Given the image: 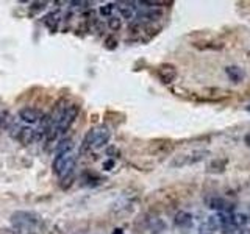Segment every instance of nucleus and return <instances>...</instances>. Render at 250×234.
Here are the masks:
<instances>
[{"label": "nucleus", "instance_id": "nucleus-8", "mask_svg": "<svg viewBox=\"0 0 250 234\" xmlns=\"http://www.w3.org/2000/svg\"><path fill=\"white\" fill-rule=\"evenodd\" d=\"M217 228H219L217 217L210 216V217H207V220L198 226V234H214Z\"/></svg>", "mask_w": 250, "mask_h": 234}, {"label": "nucleus", "instance_id": "nucleus-13", "mask_svg": "<svg viewBox=\"0 0 250 234\" xmlns=\"http://www.w3.org/2000/svg\"><path fill=\"white\" fill-rule=\"evenodd\" d=\"M72 148H73V141L71 138H64V139H61L60 142H58L55 153H56V156L69 155L72 152Z\"/></svg>", "mask_w": 250, "mask_h": 234}, {"label": "nucleus", "instance_id": "nucleus-7", "mask_svg": "<svg viewBox=\"0 0 250 234\" xmlns=\"http://www.w3.org/2000/svg\"><path fill=\"white\" fill-rule=\"evenodd\" d=\"M42 117V112L38 108L33 107H25L19 111V119L25 124H38Z\"/></svg>", "mask_w": 250, "mask_h": 234}, {"label": "nucleus", "instance_id": "nucleus-3", "mask_svg": "<svg viewBox=\"0 0 250 234\" xmlns=\"http://www.w3.org/2000/svg\"><path fill=\"white\" fill-rule=\"evenodd\" d=\"M78 112H80V107L78 105H68V107H66V109H64V112H63V116H61V119H60V122H58L56 125H55V134H63V133H66L71 128V125L75 122V119H77V116H78Z\"/></svg>", "mask_w": 250, "mask_h": 234}, {"label": "nucleus", "instance_id": "nucleus-18", "mask_svg": "<svg viewBox=\"0 0 250 234\" xmlns=\"http://www.w3.org/2000/svg\"><path fill=\"white\" fill-rule=\"evenodd\" d=\"M46 6H47V3H46V2H35V3H32L30 11H32L33 14H36L38 11H42L44 8H46Z\"/></svg>", "mask_w": 250, "mask_h": 234}, {"label": "nucleus", "instance_id": "nucleus-25", "mask_svg": "<svg viewBox=\"0 0 250 234\" xmlns=\"http://www.w3.org/2000/svg\"><path fill=\"white\" fill-rule=\"evenodd\" d=\"M113 234H124V230H121V228H116V230L113 231Z\"/></svg>", "mask_w": 250, "mask_h": 234}, {"label": "nucleus", "instance_id": "nucleus-1", "mask_svg": "<svg viewBox=\"0 0 250 234\" xmlns=\"http://www.w3.org/2000/svg\"><path fill=\"white\" fill-rule=\"evenodd\" d=\"M109 139H111V131L107 126H92L89 131L85 134V139L82 142V153L89 152L91 148H102L105 147Z\"/></svg>", "mask_w": 250, "mask_h": 234}, {"label": "nucleus", "instance_id": "nucleus-16", "mask_svg": "<svg viewBox=\"0 0 250 234\" xmlns=\"http://www.w3.org/2000/svg\"><path fill=\"white\" fill-rule=\"evenodd\" d=\"M108 27L113 30V32H116V30H119L122 27V20L119 18H109L108 19Z\"/></svg>", "mask_w": 250, "mask_h": 234}, {"label": "nucleus", "instance_id": "nucleus-12", "mask_svg": "<svg viewBox=\"0 0 250 234\" xmlns=\"http://www.w3.org/2000/svg\"><path fill=\"white\" fill-rule=\"evenodd\" d=\"M174 223L180 226V228H188V226L193 225V216L186 211H180V213L175 214L174 217Z\"/></svg>", "mask_w": 250, "mask_h": 234}, {"label": "nucleus", "instance_id": "nucleus-10", "mask_svg": "<svg viewBox=\"0 0 250 234\" xmlns=\"http://www.w3.org/2000/svg\"><path fill=\"white\" fill-rule=\"evenodd\" d=\"M208 206H210L211 209H217V211H220V213H230V209L233 208L230 201H227L225 198H220V197L211 198L210 203H208Z\"/></svg>", "mask_w": 250, "mask_h": 234}, {"label": "nucleus", "instance_id": "nucleus-24", "mask_svg": "<svg viewBox=\"0 0 250 234\" xmlns=\"http://www.w3.org/2000/svg\"><path fill=\"white\" fill-rule=\"evenodd\" d=\"M0 234H16V233L11 231V230H2V231H0Z\"/></svg>", "mask_w": 250, "mask_h": 234}, {"label": "nucleus", "instance_id": "nucleus-23", "mask_svg": "<svg viewBox=\"0 0 250 234\" xmlns=\"http://www.w3.org/2000/svg\"><path fill=\"white\" fill-rule=\"evenodd\" d=\"M244 142H246V145H249V147H250V133H249V134H246Z\"/></svg>", "mask_w": 250, "mask_h": 234}, {"label": "nucleus", "instance_id": "nucleus-19", "mask_svg": "<svg viewBox=\"0 0 250 234\" xmlns=\"http://www.w3.org/2000/svg\"><path fill=\"white\" fill-rule=\"evenodd\" d=\"M72 181H73V173H71V175L61 178V187H63V189H68V187L72 186Z\"/></svg>", "mask_w": 250, "mask_h": 234}, {"label": "nucleus", "instance_id": "nucleus-9", "mask_svg": "<svg viewBox=\"0 0 250 234\" xmlns=\"http://www.w3.org/2000/svg\"><path fill=\"white\" fill-rule=\"evenodd\" d=\"M16 138L19 139V142L22 145H30L36 138V131L32 130V128H28V126H24V128H20V131L18 133Z\"/></svg>", "mask_w": 250, "mask_h": 234}, {"label": "nucleus", "instance_id": "nucleus-22", "mask_svg": "<svg viewBox=\"0 0 250 234\" xmlns=\"http://www.w3.org/2000/svg\"><path fill=\"white\" fill-rule=\"evenodd\" d=\"M109 42V49H114L116 47V39L114 37H109V39H107V44Z\"/></svg>", "mask_w": 250, "mask_h": 234}, {"label": "nucleus", "instance_id": "nucleus-15", "mask_svg": "<svg viewBox=\"0 0 250 234\" xmlns=\"http://www.w3.org/2000/svg\"><path fill=\"white\" fill-rule=\"evenodd\" d=\"M224 169H225L224 160H214L208 165V172H213V173H220V172H224Z\"/></svg>", "mask_w": 250, "mask_h": 234}, {"label": "nucleus", "instance_id": "nucleus-5", "mask_svg": "<svg viewBox=\"0 0 250 234\" xmlns=\"http://www.w3.org/2000/svg\"><path fill=\"white\" fill-rule=\"evenodd\" d=\"M75 156L69 155H61V156H56L55 161H54V172L56 173L60 178H64L73 173V169H75Z\"/></svg>", "mask_w": 250, "mask_h": 234}, {"label": "nucleus", "instance_id": "nucleus-21", "mask_svg": "<svg viewBox=\"0 0 250 234\" xmlns=\"http://www.w3.org/2000/svg\"><path fill=\"white\" fill-rule=\"evenodd\" d=\"M113 165H114V161H113V160H109V161H107V162L104 164V169H105V170H111Z\"/></svg>", "mask_w": 250, "mask_h": 234}, {"label": "nucleus", "instance_id": "nucleus-2", "mask_svg": "<svg viewBox=\"0 0 250 234\" xmlns=\"http://www.w3.org/2000/svg\"><path fill=\"white\" fill-rule=\"evenodd\" d=\"M39 222V217L30 211H16L11 214V225L19 231H28L35 228Z\"/></svg>", "mask_w": 250, "mask_h": 234}, {"label": "nucleus", "instance_id": "nucleus-17", "mask_svg": "<svg viewBox=\"0 0 250 234\" xmlns=\"http://www.w3.org/2000/svg\"><path fill=\"white\" fill-rule=\"evenodd\" d=\"M114 10V3H107L104 6H100V14L102 16H109Z\"/></svg>", "mask_w": 250, "mask_h": 234}, {"label": "nucleus", "instance_id": "nucleus-20", "mask_svg": "<svg viewBox=\"0 0 250 234\" xmlns=\"http://www.w3.org/2000/svg\"><path fill=\"white\" fill-rule=\"evenodd\" d=\"M6 119H8V117H6L5 112H0V131H2L3 128L6 126Z\"/></svg>", "mask_w": 250, "mask_h": 234}, {"label": "nucleus", "instance_id": "nucleus-4", "mask_svg": "<svg viewBox=\"0 0 250 234\" xmlns=\"http://www.w3.org/2000/svg\"><path fill=\"white\" fill-rule=\"evenodd\" d=\"M207 156H210L208 150H196V152H191L188 155H179L171 161V167H175V169L185 167V165H191V164L203 161Z\"/></svg>", "mask_w": 250, "mask_h": 234}, {"label": "nucleus", "instance_id": "nucleus-11", "mask_svg": "<svg viewBox=\"0 0 250 234\" xmlns=\"http://www.w3.org/2000/svg\"><path fill=\"white\" fill-rule=\"evenodd\" d=\"M225 73H227V77L230 78V81H233V83H241L242 80H244V77H246L244 71H242L241 67H238V66L225 67Z\"/></svg>", "mask_w": 250, "mask_h": 234}, {"label": "nucleus", "instance_id": "nucleus-6", "mask_svg": "<svg viewBox=\"0 0 250 234\" xmlns=\"http://www.w3.org/2000/svg\"><path fill=\"white\" fill-rule=\"evenodd\" d=\"M157 72H158L161 83H164V85H171V83H174V80L177 78V69H175V66L169 63L161 64Z\"/></svg>", "mask_w": 250, "mask_h": 234}, {"label": "nucleus", "instance_id": "nucleus-14", "mask_svg": "<svg viewBox=\"0 0 250 234\" xmlns=\"http://www.w3.org/2000/svg\"><path fill=\"white\" fill-rule=\"evenodd\" d=\"M135 3L131 2H127V3H119V6H117V10L121 11V16L124 19H131L133 18V13H135Z\"/></svg>", "mask_w": 250, "mask_h": 234}]
</instances>
